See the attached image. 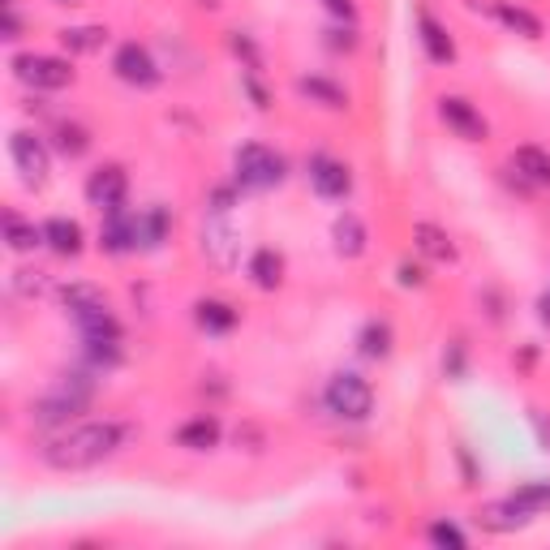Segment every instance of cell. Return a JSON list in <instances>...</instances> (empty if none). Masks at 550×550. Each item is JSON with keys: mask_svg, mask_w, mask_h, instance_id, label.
Returning a JSON list of instances; mask_svg holds the SVG:
<instances>
[{"mask_svg": "<svg viewBox=\"0 0 550 550\" xmlns=\"http://www.w3.org/2000/svg\"><path fill=\"white\" fill-rule=\"evenodd\" d=\"M99 245H104L108 254H129L138 250V215L134 211H104V228H99Z\"/></svg>", "mask_w": 550, "mask_h": 550, "instance_id": "obj_11", "label": "cell"}, {"mask_svg": "<svg viewBox=\"0 0 550 550\" xmlns=\"http://www.w3.org/2000/svg\"><path fill=\"white\" fill-rule=\"evenodd\" d=\"M194 318H198L202 331H211V336H224V331L237 327V310L228 306V301H220V297H202L194 306Z\"/></svg>", "mask_w": 550, "mask_h": 550, "instance_id": "obj_17", "label": "cell"}, {"mask_svg": "<svg viewBox=\"0 0 550 550\" xmlns=\"http://www.w3.org/2000/svg\"><path fill=\"white\" fill-rule=\"evenodd\" d=\"M112 69H117L121 82L142 86V91H151V86L159 82V65H155V56L142 48V43H121L117 56H112Z\"/></svg>", "mask_w": 550, "mask_h": 550, "instance_id": "obj_7", "label": "cell"}, {"mask_svg": "<svg viewBox=\"0 0 550 550\" xmlns=\"http://www.w3.org/2000/svg\"><path fill=\"white\" fill-rule=\"evenodd\" d=\"M297 91L314 99V104H323V108H349V91L344 86H336L331 78H318V74H306V78H297Z\"/></svg>", "mask_w": 550, "mask_h": 550, "instance_id": "obj_19", "label": "cell"}, {"mask_svg": "<svg viewBox=\"0 0 550 550\" xmlns=\"http://www.w3.org/2000/svg\"><path fill=\"white\" fill-rule=\"evenodd\" d=\"M512 503L525 516H538V512H550V482H525V486H516L512 495H508Z\"/></svg>", "mask_w": 550, "mask_h": 550, "instance_id": "obj_28", "label": "cell"}, {"mask_svg": "<svg viewBox=\"0 0 550 550\" xmlns=\"http://www.w3.org/2000/svg\"><path fill=\"white\" fill-rule=\"evenodd\" d=\"M327 409L344 417V422H366L370 409H374V392H370V383L361 379V374L353 370H340V374H331V383H327Z\"/></svg>", "mask_w": 550, "mask_h": 550, "instance_id": "obj_3", "label": "cell"}, {"mask_svg": "<svg viewBox=\"0 0 550 550\" xmlns=\"http://www.w3.org/2000/svg\"><path fill=\"white\" fill-rule=\"evenodd\" d=\"M125 194H129V177L121 164H104L91 172V181H86V198H91V207L99 211H117L125 207Z\"/></svg>", "mask_w": 550, "mask_h": 550, "instance_id": "obj_8", "label": "cell"}, {"mask_svg": "<svg viewBox=\"0 0 550 550\" xmlns=\"http://www.w3.org/2000/svg\"><path fill=\"white\" fill-rule=\"evenodd\" d=\"M5 39H22V18H18V9H13V0L5 5Z\"/></svg>", "mask_w": 550, "mask_h": 550, "instance_id": "obj_37", "label": "cell"}, {"mask_svg": "<svg viewBox=\"0 0 550 550\" xmlns=\"http://www.w3.org/2000/svg\"><path fill=\"white\" fill-rule=\"evenodd\" d=\"M533 516H525L516 508L512 499H503V503H495V508H490L486 516H482V525L486 529H495V533H512V529H520V525H529Z\"/></svg>", "mask_w": 550, "mask_h": 550, "instance_id": "obj_29", "label": "cell"}, {"mask_svg": "<svg viewBox=\"0 0 550 550\" xmlns=\"http://www.w3.org/2000/svg\"><path fill=\"white\" fill-rule=\"evenodd\" d=\"M220 422H215L211 413H202V417H190L181 430H177V447H185V452H211L215 443H220Z\"/></svg>", "mask_w": 550, "mask_h": 550, "instance_id": "obj_15", "label": "cell"}, {"mask_svg": "<svg viewBox=\"0 0 550 550\" xmlns=\"http://www.w3.org/2000/svg\"><path fill=\"white\" fill-rule=\"evenodd\" d=\"M417 39H422V48H426V56L434 65H452L456 61V43H452V35L439 26V18L434 13H417Z\"/></svg>", "mask_w": 550, "mask_h": 550, "instance_id": "obj_13", "label": "cell"}, {"mask_svg": "<svg viewBox=\"0 0 550 550\" xmlns=\"http://www.w3.org/2000/svg\"><path fill=\"white\" fill-rule=\"evenodd\" d=\"M331 241H336V254L361 258V254H366V245H370V233H366V224H361L353 211H344V215H336V224H331Z\"/></svg>", "mask_w": 550, "mask_h": 550, "instance_id": "obj_14", "label": "cell"}, {"mask_svg": "<svg viewBox=\"0 0 550 550\" xmlns=\"http://www.w3.org/2000/svg\"><path fill=\"white\" fill-rule=\"evenodd\" d=\"M86 409V404L82 400H74V396H65L61 392V387H52V392L48 396H43V400H35L31 404V422L39 426V430H56V426H65L69 422V417H78Z\"/></svg>", "mask_w": 550, "mask_h": 550, "instance_id": "obj_12", "label": "cell"}, {"mask_svg": "<svg viewBox=\"0 0 550 550\" xmlns=\"http://www.w3.org/2000/svg\"><path fill=\"white\" fill-rule=\"evenodd\" d=\"M61 306L69 310V314H86V310H99V306H108V297L99 293L95 284H65L61 288Z\"/></svg>", "mask_w": 550, "mask_h": 550, "instance_id": "obj_24", "label": "cell"}, {"mask_svg": "<svg viewBox=\"0 0 550 550\" xmlns=\"http://www.w3.org/2000/svg\"><path fill=\"white\" fill-rule=\"evenodd\" d=\"M78 331H82V340H121V323H117V314H112L108 306H99V310H86L74 318Z\"/></svg>", "mask_w": 550, "mask_h": 550, "instance_id": "obj_22", "label": "cell"}, {"mask_svg": "<svg viewBox=\"0 0 550 550\" xmlns=\"http://www.w3.org/2000/svg\"><path fill=\"white\" fill-rule=\"evenodd\" d=\"M129 426L125 422H82L74 430L56 434V439L43 447V465L56 469V473H82V469H95L104 465L108 456L121 452Z\"/></svg>", "mask_w": 550, "mask_h": 550, "instance_id": "obj_1", "label": "cell"}, {"mask_svg": "<svg viewBox=\"0 0 550 550\" xmlns=\"http://www.w3.org/2000/svg\"><path fill=\"white\" fill-rule=\"evenodd\" d=\"M104 39H108L104 26H65L61 31V43L69 52H99L104 48Z\"/></svg>", "mask_w": 550, "mask_h": 550, "instance_id": "obj_30", "label": "cell"}, {"mask_svg": "<svg viewBox=\"0 0 550 550\" xmlns=\"http://www.w3.org/2000/svg\"><path fill=\"white\" fill-rule=\"evenodd\" d=\"M443 374H447V379H460V374H465V344H452V349H447Z\"/></svg>", "mask_w": 550, "mask_h": 550, "instance_id": "obj_33", "label": "cell"}, {"mask_svg": "<svg viewBox=\"0 0 550 550\" xmlns=\"http://www.w3.org/2000/svg\"><path fill=\"white\" fill-rule=\"evenodd\" d=\"M168 237V211L164 207H151L138 215V250H155V245H164Z\"/></svg>", "mask_w": 550, "mask_h": 550, "instance_id": "obj_26", "label": "cell"}, {"mask_svg": "<svg viewBox=\"0 0 550 550\" xmlns=\"http://www.w3.org/2000/svg\"><path fill=\"white\" fill-rule=\"evenodd\" d=\"M538 318L550 327V293H542V297H538Z\"/></svg>", "mask_w": 550, "mask_h": 550, "instance_id": "obj_41", "label": "cell"}, {"mask_svg": "<svg viewBox=\"0 0 550 550\" xmlns=\"http://www.w3.org/2000/svg\"><path fill=\"white\" fill-rule=\"evenodd\" d=\"M56 147H61V155L78 159V155H86V147H91V138H86L82 125H61L56 129Z\"/></svg>", "mask_w": 550, "mask_h": 550, "instance_id": "obj_32", "label": "cell"}, {"mask_svg": "<svg viewBox=\"0 0 550 550\" xmlns=\"http://www.w3.org/2000/svg\"><path fill=\"white\" fill-rule=\"evenodd\" d=\"M245 91L254 95V108H267V91H263V86L254 82V69H250V74H245Z\"/></svg>", "mask_w": 550, "mask_h": 550, "instance_id": "obj_39", "label": "cell"}, {"mask_svg": "<svg viewBox=\"0 0 550 550\" xmlns=\"http://www.w3.org/2000/svg\"><path fill=\"white\" fill-rule=\"evenodd\" d=\"M512 164L520 172V181L525 185H550V151L542 147H516Z\"/></svg>", "mask_w": 550, "mask_h": 550, "instance_id": "obj_21", "label": "cell"}, {"mask_svg": "<svg viewBox=\"0 0 550 550\" xmlns=\"http://www.w3.org/2000/svg\"><path fill=\"white\" fill-rule=\"evenodd\" d=\"M361 353L366 357H374V361H383L387 353H392V327L383 323V318H370L366 327H361Z\"/></svg>", "mask_w": 550, "mask_h": 550, "instance_id": "obj_27", "label": "cell"}, {"mask_svg": "<svg viewBox=\"0 0 550 550\" xmlns=\"http://www.w3.org/2000/svg\"><path fill=\"white\" fill-rule=\"evenodd\" d=\"M233 52L245 56V65H250V69H258V48H254V39H250V35H241V31H237V35H233Z\"/></svg>", "mask_w": 550, "mask_h": 550, "instance_id": "obj_35", "label": "cell"}, {"mask_svg": "<svg viewBox=\"0 0 550 550\" xmlns=\"http://www.w3.org/2000/svg\"><path fill=\"white\" fill-rule=\"evenodd\" d=\"M202 250H207V258L215 267H237V228L228 224V211H207Z\"/></svg>", "mask_w": 550, "mask_h": 550, "instance_id": "obj_6", "label": "cell"}, {"mask_svg": "<svg viewBox=\"0 0 550 550\" xmlns=\"http://www.w3.org/2000/svg\"><path fill=\"white\" fill-rule=\"evenodd\" d=\"M13 288H18L22 297H35V293H43V271H18V280H13Z\"/></svg>", "mask_w": 550, "mask_h": 550, "instance_id": "obj_34", "label": "cell"}, {"mask_svg": "<svg viewBox=\"0 0 550 550\" xmlns=\"http://www.w3.org/2000/svg\"><path fill=\"white\" fill-rule=\"evenodd\" d=\"M439 121L452 129V134L465 138V142H486V121H482V112H477L469 99L443 95V99H439Z\"/></svg>", "mask_w": 550, "mask_h": 550, "instance_id": "obj_9", "label": "cell"}, {"mask_svg": "<svg viewBox=\"0 0 550 550\" xmlns=\"http://www.w3.org/2000/svg\"><path fill=\"white\" fill-rule=\"evenodd\" d=\"M400 284H404V288H422V284H426V271L413 267V263H400Z\"/></svg>", "mask_w": 550, "mask_h": 550, "instance_id": "obj_36", "label": "cell"}, {"mask_svg": "<svg viewBox=\"0 0 550 550\" xmlns=\"http://www.w3.org/2000/svg\"><path fill=\"white\" fill-rule=\"evenodd\" d=\"M43 245H52L61 258L82 254V228H78V220H65V215L48 220V224H43Z\"/></svg>", "mask_w": 550, "mask_h": 550, "instance_id": "obj_16", "label": "cell"}, {"mask_svg": "<svg viewBox=\"0 0 550 550\" xmlns=\"http://www.w3.org/2000/svg\"><path fill=\"white\" fill-rule=\"evenodd\" d=\"M250 280L258 284V288H280V280H284V258L275 254V250H254V258H250Z\"/></svg>", "mask_w": 550, "mask_h": 550, "instance_id": "obj_23", "label": "cell"}, {"mask_svg": "<svg viewBox=\"0 0 550 550\" xmlns=\"http://www.w3.org/2000/svg\"><path fill=\"white\" fill-rule=\"evenodd\" d=\"M233 168H237L241 190H254V194L275 190V185H284V177H288L284 155L263 147V142H245V147L233 155Z\"/></svg>", "mask_w": 550, "mask_h": 550, "instance_id": "obj_2", "label": "cell"}, {"mask_svg": "<svg viewBox=\"0 0 550 550\" xmlns=\"http://www.w3.org/2000/svg\"><path fill=\"white\" fill-rule=\"evenodd\" d=\"M353 31H331V48H353Z\"/></svg>", "mask_w": 550, "mask_h": 550, "instance_id": "obj_40", "label": "cell"}, {"mask_svg": "<svg viewBox=\"0 0 550 550\" xmlns=\"http://www.w3.org/2000/svg\"><path fill=\"white\" fill-rule=\"evenodd\" d=\"M310 185H314V194H323V198H344L353 190V172L349 164H340L336 155H310Z\"/></svg>", "mask_w": 550, "mask_h": 550, "instance_id": "obj_10", "label": "cell"}, {"mask_svg": "<svg viewBox=\"0 0 550 550\" xmlns=\"http://www.w3.org/2000/svg\"><path fill=\"white\" fill-rule=\"evenodd\" d=\"M5 241H9V250L13 254H26V250H35V245H43V228L35 224H26L22 215H5Z\"/></svg>", "mask_w": 550, "mask_h": 550, "instance_id": "obj_25", "label": "cell"}, {"mask_svg": "<svg viewBox=\"0 0 550 550\" xmlns=\"http://www.w3.org/2000/svg\"><path fill=\"white\" fill-rule=\"evenodd\" d=\"M426 538L434 542V546H452V550H465L469 546V538H465V529H460V525H452V520H434V525L426 529Z\"/></svg>", "mask_w": 550, "mask_h": 550, "instance_id": "obj_31", "label": "cell"}, {"mask_svg": "<svg viewBox=\"0 0 550 550\" xmlns=\"http://www.w3.org/2000/svg\"><path fill=\"white\" fill-rule=\"evenodd\" d=\"M413 245L422 250L426 258H434V263H452L456 258V245H452V237L443 233L439 224H413Z\"/></svg>", "mask_w": 550, "mask_h": 550, "instance_id": "obj_18", "label": "cell"}, {"mask_svg": "<svg viewBox=\"0 0 550 550\" xmlns=\"http://www.w3.org/2000/svg\"><path fill=\"white\" fill-rule=\"evenodd\" d=\"M9 155H13V164H18V172H22L26 181H35V185L48 181L52 155H48V147H43L39 134H31V129H18V134L9 138Z\"/></svg>", "mask_w": 550, "mask_h": 550, "instance_id": "obj_5", "label": "cell"}, {"mask_svg": "<svg viewBox=\"0 0 550 550\" xmlns=\"http://www.w3.org/2000/svg\"><path fill=\"white\" fill-rule=\"evenodd\" d=\"M495 18L508 26V31H516V35L542 39V18H538V13H529L525 5H516V0H499V5H495Z\"/></svg>", "mask_w": 550, "mask_h": 550, "instance_id": "obj_20", "label": "cell"}, {"mask_svg": "<svg viewBox=\"0 0 550 550\" xmlns=\"http://www.w3.org/2000/svg\"><path fill=\"white\" fill-rule=\"evenodd\" d=\"M56 5H78V0H56Z\"/></svg>", "mask_w": 550, "mask_h": 550, "instance_id": "obj_42", "label": "cell"}, {"mask_svg": "<svg viewBox=\"0 0 550 550\" xmlns=\"http://www.w3.org/2000/svg\"><path fill=\"white\" fill-rule=\"evenodd\" d=\"M13 74H18V82L35 86V91H61V86L74 82V65L61 61V56L22 52V56H13Z\"/></svg>", "mask_w": 550, "mask_h": 550, "instance_id": "obj_4", "label": "cell"}, {"mask_svg": "<svg viewBox=\"0 0 550 550\" xmlns=\"http://www.w3.org/2000/svg\"><path fill=\"white\" fill-rule=\"evenodd\" d=\"M323 5H327L331 13H336V18H344V22H353V18H357V5H353V0H323Z\"/></svg>", "mask_w": 550, "mask_h": 550, "instance_id": "obj_38", "label": "cell"}]
</instances>
